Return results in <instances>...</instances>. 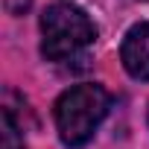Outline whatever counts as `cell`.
Wrapping results in <instances>:
<instances>
[{
	"label": "cell",
	"mask_w": 149,
	"mask_h": 149,
	"mask_svg": "<svg viewBox=\"0 0 149 149\" xmlns=\"http://www.w3.org/2000/svg\"><path fill=\"white\" fill-rule=\"evenodd\" d=\"M108 108H111V94L97 82H82L67 88L53 108L61 143L70 149L85 146L100 129V123L105 120Z\"/></svg>",
	"instance_id": "6da1fadb"
},
{
	"label": "cell",
	"mask_w": 149,
	"mask_h": 149,
	"mask_svg": "<svg viewBox=\"0 0 149 149\" xmlns=\"http://www.w3.org/2000/svg\"><path fill=\"white\" fill-rule=\"evenodd\" d=\"M120 61L132 79L149 82V21L134 24L120 47Z\"/></svg>",
	"instance_id": "3957f363"
},
{
	"label": "cell",
	"mask_w": 149,
	"mask_h": 149,
	"mask_svg": "<svg viewBox=\"0 0 149 149\" xmlns=\"http://www.w3.org/2000/svg\"><path fill=\"white\" fill-rule=\"evenodd\" d=\"M3 149H26L21 126L12 117V108H3Z\"/></svg>",
	"instance_id": "277c9868"
},
{
	"label": "cell",
	"mask_w": 149,
	"mask_h": 149,
	"mask_svg": "<svg viewBox=\"0 0 149 149\" xmlns=\"http://www.w3.org/2000/svg\"><path fill=\"white\" fill-rule=\"evenodd\" d=\"M94 41H97V24L82 6L56 0L41 12V56L47 61L76 58Z\"/></svg>",
	"instance_id": "7a4b0ae2"
}]
</instances>
